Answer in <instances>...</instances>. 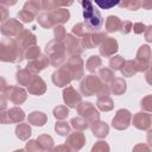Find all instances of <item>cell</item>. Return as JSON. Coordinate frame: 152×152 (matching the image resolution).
Here are the masks:
<instances>
[{
  "label": "cell",
  "instance_id": "1",
  "mask_svg": "<svg viewBox=\"0 0 152 152\" xmlns=\"http://www.w3.org/2000/svg\"><path fill=\"white\" fill-rule=\"evenodd\" d=\"M24 50L15 38H4L0 43V61L5 63H21Z\"/></svg>",
  "mask_w": 152,
  "mask_h": 152
},
{
  "label": "cell",
  "instance_id": "2",
  "mask_svg": "<svg viewBox=\"0 0 152 152\" xmlns=\"http://www.w3.org/2000/svg\"><path fill=\"white\" fill-rule=\"evenodd\" d=\"M80 4L83 7V18L84 24L89 28L90 32H100L103 25V18L101 13L95 8L94 2L89 0H82Z\"/></svg>",
  "mask_w": 152,
  "mask_h": 152
},
{
  "label": "cell",
  "instance_id": "3",
  "mask_svg": "<svg viewBox=\"0 0 152 152\" xmlns=\"http://www.w3.org/2000/svg\"><path fill=\"white\" fill-rule=\"evenodd\" d=\"M45 55L50 59V64L53 68H59L65 63L66 59V49L64 43L57 40H50L45 45Z\"/></svg>",
  "mask_w": 152,
  "mask_h": 152
},
{
  "label": "cell",
  "instance_id": "4",
  "mask_svg": "<svg viewBox=\"0 0 152 152\" xmlns=\"http://www.w3.org/2000/svg\"><path fill=\"white\" fill-rule=\"evenodd\" d=\"M63 66L69 72L71 80H81L84 76V62L80 56H71L66 59Z\"/></svg>",
  "mask_w": 152,
  "mask_h": 152
},
{
  "label": "cell",
  "instance_id": "5",
  "mask_svg": "<svg viewBox=\"0 0 152 152\" xmlns=\"http://www.w3.org/2000/svg\"><path fill=\"white\" fill-rule=\"evenodd\" d=\"M101 84H102V82L97 75H93V74L87 75L82 78V81L80 83V93L84 96L96 95Z\"/></svg>",
  "mask_w": 152,
  "mask_h": 152
},
{
  "label": "cell",
  "instance_id": "6",
  "mask_svg": "<svg viewBox=\"0 0 152 152\" xmlns=\"http://www.w3.org/2000/svg\"><path fill=\"white\" fill-rule=\"evenodd\" d=\"M1 95H4L7 99V101L17 106L23 104L27 99V91L23 87L12 84H8L4 90H1Z\"/></svg>",
  "mask_w": 152,
  "mask_h": 152
},
{
  "label": "cell",
  "instance_id": "7",
  "mask_svg": "<svg viewBox=\"0 0 152 152\" xmlns=\"http://www.w3.org/2000/svg\"><path fill=\"white\" fill-rule=\"evenodd\" d=\"M151 58H152V51L151 48L147 44H142L139 46L137 55H135V64L138 68L139 72H146L150 68V63H151Z\"/></svg>",
  "mask_w": 152,
  "mask_h": 152
},
{
  "label": "cell",
  "instance_id": "8",
  "mask_svg": "<svg viewBox=\"0 0 152 152\" xmlns=\"http://www.w3.org/2000/svg\"><path fill=\"white\" fill-rule=\"evenodd\" d=\"M76 110H77V114L80 116L84 118L86 120H88L89 124H93V122L100 120V112L91 102L82 101L78 104V107L76 108Z\"/></svg>",
  "mask_w": 152,
  "mask_h": 152
},
{
  "label": "cell",
  "instance_id": "9",
  "mask_svg": "<svg viewBox=\"0 0 152 152\" xmlns=\"http://www.w3.org/2000/svg\"><path fill=\"white\" fill-rule=\"evenodd\" d=\"M132 118H133L132 113L128 109L121 108V109L116 110V113L112 120V127L118 131H125L132 124Z\"/></svg>",
  "mask_w": 152,
  "mask_h": 152
},
{
  "label": "cell",
  "instance_id": "10",
  "mask_svg": "<svg viewBox=\"0 0 152 152\" xmlns=\"http://www.w3.org/2000/svg\"><path fill=\"white\" fill-rule=\"evenodd\" d=\"M0 114H1V124H4V125H7V124H10V125L11 124H21L26 118L24 110L18 106L8 108V109L1 112Z\"/></svg>",
  "mask_w": 152,
  "mask_h": 152
},
{
  "label": "cell",
  "instance_id": "11",
  "mask_svg": "<svg viewBox=\"0 0 152 152\" xmlns=\"http://www.w3.org/2000/svg\"><path fill=\"white\" fill-rule=\"evenodd\" d=\"M23 30H24L23 23H20L15 18H8V20H6L5 23H1V26H0V31L2 36L8 38L17 37Z\"/></svg>",
  "mask_w": 152,
  "mask_h": 152
},
{
  "label": "cell",
  "instance_id": "12",
  "mask_svg": "<svg viewBox=\"0 0 152 152\" xmlns=\"http://www.w3.org/2000/svg\"><path fill=\"white\" fill-rule=\"evenodd\" d=\"M63 101L66 107L69 108H77L78 104L82 102V94L78 93L72 86H68L62 91Z\"/></svg>",
  "mask_w": 152,
  "mask_h": 152
},
{
  "label": "cell",
  "instance_id": "13",
  "mask_svg": "<svg viewBox=\"0 0 152 152\" xmlns=\"http://www.w3.org/2000/svg\"><path fill=\"white\" fill-rule=\"evenodd\" d=\"M132 125L139 131L152 129V114L146 112H138L132 118Z\"/></svg>",
  "mask_w": 152,
  "mask_h": 152
},
{
  "label": "cell",
  "instance_id": "14",
  "mask_svg": "<svg viewBox=\"0 0 152 152\" xmlns=\"http://www.w3.org/2000/svg\"><path fill=\"white\" fill-rule=\"evenodd\" d=\"M106 38H108L106 32H89L83 38H81V44L83 49H94L96 46H100Z\"/></svg>",
  "mask_w": 152,
  "mask_h": 152
},
{
  "label": "cell",
  "instance_id": "15",
  "mask_svg": "<svg viewBox=\"0 0 152 152\" xmlns=\"http://www.w3.org/2000/svg\"><path fill=\"white\" fill-rule=\"evenodd\" d=\"M66 49V53L71 57V56H80L83 52V46L81 44V39H78L77 37H75L71 33L66 34L65 40L63 42Z\"/></svg>",
  "mask_w": 152,
  "mask_h": 152
},
{
  "label": "cell",
  "instance_id": "16",
  "mask_svg": "<svg viewBox=\"0 0 152 152\" xmlns=\"http://www.w3.org/2000/svg\"><path fill=\"white\" fill-rule=\"evenodd\" d=\"M51 81H52V83H53L56 87H58V88H65V87L70 86V82H71L72 80H71L69 72L66 71V69L62 65V66H59L58 69H56V70L52 72V75H51Z\"/></svg>",
  "mask_w": 152,
  "mask_h": 152
},
{
  "label": "cell",
  "instance_id": "17",
  "mask_svg": "<svg viewBox=\"0 0 152 152\" xmlns=\"http://www.w3.org/2000/svg\"><path fill=\"white\" fill-rule=\"evenodd\" d=\"M65 144L70 147L72 152H78L86 145V135L80 131H75L66 137Z\"/></svg>",
  "mask_w": 152,
  "mask_h": 152
},
{
  "label": "cell",
  "instance_id": "18",
  "mask_svg": "<svg viewBox=\"0 0 152 152\" xmlns=\"http://www.w3.org/2000/svg\"><path fill=\"white\" fill-rule=\"evenodd\" d=\"M118 50H119L118 40L113 37L106 38L99 46V52L102 57H113V56H115Z\"/></svg>",
  "mask_w": 152,
  "mask_h": 152
},
{
  "label": "cell",
  "instance_id": "19",
  "mask_svg": "<svg viewBox=\"0 0 152 152\" xmlns=\"http://www.w3.org/2000/svg\"><path fill=\"white\" fill-rule=\"evenodd\" d=\"M49 64H50L49 57L45 53H42L37 59L31 61V62H27L26 69L30 72H32L33 75H38L40 71H43L44 69H46L49 66Z\"/></svg>",
  "mask_w": 152,
  "mask_h": 152
},
{
  "label": "cell",
  "instance_id": "20",
  "mask_svg": "<svg viewBox=\"0 0 152 152\" xmlns=\"http://www.w3.org/2000/svg\"><path fill=\"white\" fill-rule=\"evenodd\" d=\"M18 44L20 45V48L23 50H26L27 48L30 46H33V45H37V36L30 31V30H26L24 28L17 37H15Z\"/></svg>",
  "mask_w": 152,
  "mask_h": 152
},
{
  "label": "cell",
  "instance_id": "21",
  "mask_svg": "<svg viewBox=\"0 0 152 152\" xmlns=\"http://www.w3.org/2000/svg\"><path fill=\"white\" fill-rule=\"evenodd\" d=\"M45 91H46L45 81L39 75H34V77L32 78L31 83L27 87V93L34 96H42L45 94Z\"/></svg>",
  "mask_w": 152,
  "mask_h": 152
},
{
  "label": "cell",
  "instance_id": "22",
  "mask_svg": "<svg viewBox=\"0 0 152 152\" xmlns=\"http://www.w3.org/2000/svg\"><path fill=\"white\" fill-rule=\"evenodd\" d=\"M90 131L93 135L96 137L97 139H104L109 133V126L107 122L99 120V121L90 124Z\"/></svg>",
  "mask_w": 152,
  "mask_h": 152
},
{
  "label": "cell",
  "instance_id": "23",
  "mask_svg": "<svg viewBox=\"0 0 152 152\" xmlns=\"http://www.w3.org/2000/svg\"><path fill=\"white\" fill-rule=\"evenodd\" d=\"M51 18L55 23V26L57 25H63L70 19V12L68 8H57L52 12H50Z\"/></svg>",
  "mask_w": 152,
  "mask_h": 152
},
{
  "label": "cell",
  "instance_id": "24",
  "mask_svg": "<svg viewBox=\"0 0 152 152\" xmlns=\"http://www.w3.org/2000/svg\"><path fill=\"white\" fill-rule=\"evenodd\" d=\"M109 89H110V93L113 95L120 96V95H124L126 93V90H127V83H126V81L122 77H115L109 83Z\"/></svg>",
  "mask_w": 152,
  "mask_h": 152
},
{
  "label": "cell",
  "instance_id": "25",
  "mask_svg": "<svg viewBox=\"0 0 152 152\" xmlns=\"http://www.w3.org/2000/svg\"><path fill=\"white\" fill-rule=\"evenodd\" d=\"M48 122V116L45 113L39 112V110H33L28 114L27 116V124L37 127H43Z\"/></svg>",
  "mask_w": 152,
  "mask_h": 152
},
{
  "label": "cell",
  "instance_id": "26",
  "mask_svg": "<svg viewBox=\"0 0 152 152\" xmlns=\"http://www.w3.org/2000/svg\"><path fill=\"white\" fill-rule=\"evenodd\" d=\"M33 77H34V75L32 72H30L26 68L19 69L15 72V81L18 82L19 86H23V87H28V84L31 83Z\"/></svg>",
  "mask_w": 152,
  "mask_h": 152
},
{
  "label": "cell",
  "instance_id": "27",
  "mask_svg": "<svg viewBox=\"0 0 152 152\" xmlns=\"http://www.w3.org/2000/svg\"><path fill=\"white\" fill-rule=\"evenodd\" d=\"M121 23L122 20L116 17V15H108L106 18V24H104V27H106V32L107 33H114V32H118L120 31V27H121Z\"/></svg>",
  "mask_w": 152,
  "mask_h": 152
},
{
  "label": "cell",
  "instance_id": "28",
  "mask_svg": "<svg viewBox=\"0 0 152 152\" xmlns=\"http://www.w3.org/2000/svg\"><path fill=\"white\" fill-rule=\"evenodd\" d=\"M14 132H15V137H17L19 140H23V141L28 140V138H30L31 134H32V129H31L30 124H24V122L18 124V125L15 126Z\"/></svg>",
  "mask_w": 152,
  "mask_h": 152
},
{
  "label": "cell",
  "instance_id": "29",
  "mask_svg": "<svg viewBox=\"0 0 152 152\" xmlns=\"http://www.w3.org/2000/svg\"><path fill=\"white\" fill-rule=\"evenodd\" d=\"M37 21H38V24L43 28H46L48 30V28L55 27V23H53L52 18H51L50 12H42V13H39L37 15Z\"/></svg>",
  "mask_w": 152,
  "mask_h": 152
},
{
  "label": "cell",
  "instance_id": "30",
  "mask_svg": "<svg viewBox=\"0 0 152 152\" xmlns=\"http://www.w3.org/2000/svg\"><path fill=\"white\" fill-rule=\"evenodd\" d=\"M120 71H121V75L125 76V77H132L137 72H139L134 59H127L126 63H125V65H124V68Z\"/></svg>",
  "mask_w": 152,
  "mask_h": 152
},
{
  "label": "cell",
  "instance_id": "31",
  "mask_svg": "<svg viewBox=\"0 0 152 152\" xmlns=\"http://www.w3.org/2000/svg\"><path fill=\"white\" fill-rule=\"evenodd\" d=\"M96 107L102 110V112H109L114 108V101L112 100L110 96H103V97H97L96 100Z\"/></svg>",
  "mask_w": 152,
  "mask_h": 152
},
{
  "label": "cell",
  "instance_id": "32",
  "mask_svg": "<svg viewBox=\"0 0 152 152\" xmlns=\"http://www.w3.org/2000/svg\"><path fill=\"white\" fill-rule=\"evenodd\" d=\"M102 65V59L97 55H91L86 62V69L89 72H95Z\"/></svg>",
  "mask_w": 152,
  "mask_h": 152
},
{
  "label": "cell",
  "instance_id": "33",
  "mask_svg": "<svg viewBox=\"0 0 152 152\" xmlns=\"http://www.w3.org/2000/svg\"><path fill=\"white\" fill-rule=\"evenodd\" d=\"M97 76L101 80V82L104 83V84L110 83L115 78V74L110 68H100L99 72H97Z\"/></svg>",
  "mask_w": 152,
  "mask_h": 152
},
{
  "label": "cell",
  "instance_id": "34",
  "mask_svg": "<svg viewBox=\"0 0 152 152\" xmlns=\"http://www.w3.org/2000/svg\"><path fill=\"white\" fill-rule=\"evenodd\" d=\"M69 124H70V126H71L75 131H80V132L86 131V129L89 127L88 120H86V119L82 118V116H75V118H72Z\"/></svg>",
  "mask_w": 152,
  "mask_h": 152
},
{
  "label": "cell",
  "instance_id": "35",
  "mask_svg": "<svg viewBox=\"0 0 152 152\" xmlns=\"http://www.w3.org/2000/svg\"><path fill=\"white\" fill-rule=\"evenodd\" d=\"M70 129H71V126L64 120H58L55 124V132L61 137H68L71 133Z\"/></svg>",
  "mask_w": 152,
  "mask_h": 152
},
{
  "label": "cell",
  "instance_id": "36",
  "mask_svg": "<svg viewBox=\"0 0 152 152\" xmlns=\"http://www.w3.org/2000/svg\"><path fill=\"white\" fill-rule=\"evenodd\" d=\"M37 141L39 142V145L42 146V148L45 152H49L50 150L53 148V139L49 134H40V135H38Z\"/></svg>",
  "mask_w": 152,
  "mask_h": 152
},
{
  "label": "cell",
  "instance_id": "37",
  "mask_svg": "<svg viewBox=\"0 0 152 152\" xmlns=\"http://www.w3.org/2000/svg\"><path fill=\"white\" fill-rule=\"evenodd\" d=\"M40 55H42V51L38 45H33V46H30L26 50H24V58L27 59V62L37 59Z\"/></svg>",
  "mask_w": 152,
  "mask_h": 152
},
{
  "label": "cell",
  "instance_id": "38",
  "mask_svg": "<svg viewBox=\"0 0 152 152\" xmlns=\"http://www.w3.org/2000/svg\"><path fill=\"white\" fill-rule=\"evenodd\" d=\"M125 63H126V59L122 56L115 55V56L110 57V59H109V68L113 71H118V70H121L124 68Z\"/></svg>",
  "mask_w": 152,
  "mask_h": 152
},
{
  "label": "cell",
  "instance_id": "39",
  "mask_svg": "<svg viewBox=\"0 0 152 152\" xmlns=\"http://www.w3.org/2000/svg\"><path fill=\"white\" fill-rule=\"evenodd\" d=\"M23 10H26L28 12H31L32 14L34 15H38L39 11H42V2L40 1H37V0H28L24 4L23 6Z\"/></svg>",
  "mask_w": 152,
  "mask_h": 152
},
{
  "label": "cell",
  "instance_id": "40",
  "mask_svg": "<svg viewBox=\"0 0 152 152\" xmlns=\"http://www.w3.org/2000/svg\"><path fill=\"white\" fill-rule=\"evenodd\" d=\"M90 31L89 28L87 27V25L84 23H78V24H75L72 27H71V34H74L75 37H81L83 38L86 34H88Z\"/></svg>",
  "mask_w": 152,
  "mask_h": 152
},
{
  "label": "cell",
  "instance_id": "41",
  "mask_svg": "<svg viewBox=\"0 0 152 152\" xmlns=\"http://www.w3.org/2000/svg\"><path fill=\"white\" fill-rule=\"evenodd\" d=\"M52 114H53V118L57 119V121L58 120H64L69 115V107H66L64 104H59V106L53 108Z\"/></svg>",
  "mask_w": 152,
  "mask_h": 152
},
{
  "label": "cell",
  "instance_id": "42",
  "mask_svg": "<svg viewBox=\"0 0 152 152\" xmlns=\"http://www.w3.org/2000/svg\"><path fill=\"white\" fill-rule=\"evenodd\" d=\"M119 7L126 8L129 11H137L141 7V1L140 0H122L120 1Z\"/></svg>",
  "mask_w": 152,
  "mask_h": 152
},
{
  "label": "cell",
  "instance_id": "43",
  "mask_svg": "<svg viewBox=\"0 0 152 152\" xmlns=\"http://www.w3.org/2000/svg\"><path fill=\"white\" fill-rule=\"evenodd\" d=\"M66 34L68 33H66L63 25H57V26L53 27V38H55V40L63 43L66 38Z\"/></svg>",
  "mask_w": 152,
  "mask_h": 152
},
{
  "label": "cell",
  "instance_id": "44",
  "mask_svg": "<svg viewBox=\"0 0 152 152\" xmlns=\"http://www.w3.org/2000/svg\"><path fill=\"white\" fill-rule=\"evenodd\" d=\"M109 151H110V147H109V144L106 140L96 141L93 145L91 150H90V152H109Z\"/></svg>",
  "mask_w": 152,
  "mask_h": 152
},
{
  "label": "cell",
  "instance_id": "45",
  "mask_svg": "<svg viewBox=\"0 0 152 152\" xmlns=\"http://www.w3.org/2000/svg\"><path fill=\"white\" fill-rule=\"evenodd\" d=\"M25 150L26 152H45L37 141V139H30L25 145Z\"/></svg>",
  "mask_w": 152,
  "mask_h": 152
},
{
  "label": "cell",
  "instance_id": "46",
  "mask_svg": "<svg viewBox=\"0 0 152 152\" xmlns=\"http://www.w3.org/2000/svg\"><path fill=\"white\" fill-rule=\"evenodd\" d=\"M140 107H141L142 112L152 114V94H148V95H146V96H144L141 99Z\"/></svg>",
  "mask_w": 152,
  "mask_h": 152
},
{
  "label": "cell",
  "instance_id": "47",
  "mask_svg": "<svg viewBox=\"0 0 152 152\" xmlns=\"http://www.w3.org/2000/svg\"><path fill=\"white\" fill-rule=\"evenodd\" d=\"M34 17H36L34 14H32L26 10H21L18 12V18L20 23H32L34 20Z\"/></svg>",
  "mask_w": 152,
  "mask_h": 152
},
{
  "label": "cell",
  "instance_id": "48",
  "mask_svg": "<svg viewBox=\"0 0 152 152\" xmlns=\"http://www.w3.org/2000/svg\"><path fill=\"white\" fill-rule=\"evenodd\" d=\"M42 10L45 12H52L58 8V1L55 0H42Z\"/></svg>",
  "mask_w": 152,
  "mask_h": 152
},
{
  "label": "cell",
  "instance_id": "49",
  "mask_svg": "<svg viewBox=\"0 0 152 152\" xmlns=\"http://www.w3.org/2000/svg\"><path fill=\"white\" fill-rule=\"evenodd\" d=\"M95 5H97L102 10H109L114 6H119L120 1H113V0H104V1H100V0H95L94 2Z\"/></svg>",
  "mask_w": 152,
  "mask_h": 152
},
{
  "label": "cell",
  "instance_id": "50",
  "mask_svg": "<svg viewBox=\"0 0 152 152\" xmlns=\"http://www.w3.org/2000/svg\"><path fill=\"white\" fill-rule=\"evenodd\" d=\"M131 31H133V24L131 20H124L121 23V27H120V32L122 34H128Z\"/></svg>",
  "mask_w": 152,
  "mask_h": 152
},
{
  "label": "cell",
  "instance_id": "51",
  "mask_svg": "<svg viewBox=\"0 0 152 152\" xmlns=\"http://www.w3.org/2000/svg\"><path fill=\"white\" fill-rule=\"evenodd\" d=\"M132 152H152V148L147 144L140 142V144H137V145L133 146Z\"/></svg>",
  "mask_w": 152,
  "mask_h": 152
},
{
  "label": "cell",
  "instance_id": "52",
  "mask_svg": "<svg viewBox=\"0 0 152 152\" xmlns=\"http://www.w3.org/2000/svg\"><path fill=\"white\" fill-rule=\"evenodd\" d=\"M109 94H110V89H109V86H108V84H104V83H102V84H101V87H100V89H99V91H97V94H96V97L109 96Z\"/></svg>",
  "mask_w": 152,
  "mask_h": 152
},
{
  "label": "cell",
  "instance_id": "53",
  "mask_svg": "<svg viewBox=\"0 0 152 152\" xmlns=\"http://www.w3.org/2000/svg\"><path fill=\"white\" fill-rule=\"evenodd\" d=\"M145 30H146V25L144 23L138 21V23H134L133 24V32L135 34H141L142 32H145Z\"/></svg>",
  "mask_w": 152,
  "mask_h": 152
},
{
  "label": "cell",
  "instance_id": "54",
  "mask_svg": "<svg viewBox=\"0 0 152 152\" xmlns=\"http://www.w3.org/2000/svg\"><path fill=\"white\" fill-rule=\"evenodd\" d=\"M49 152H72L70 150V147L66 144H62V145H57L55 146L52 150H50Z\"/></svg>",
  "mask_w": 152,
  "mask_h": 152
},
{
  "label": "cell",
  "instance_id": "55",
  "mask_svg": "<svg viewBox=\"0 0 152 152\" xmlns=\"http://www.w3.org/2000/svg\"><path fill=\"white\" fill-rule=\"evenodd\" d=\"M144 37H145V40L147 43H152V25L146 26V30L144 32Z\"/></svg>",
  "mask_w": 152,
  "mask_h": 152
},
{
  "label": "cell",
  "instance_id": "56",
  "mask_svg": "<svg viewBox=\"0 0 152 152\" xmlns=\"http://www.w3.org/2000/svg\"><path fill=\"white\" fill-rule=\"evenodd\" d=\"M141 7L144 10H152V0H142L141 1Z\"/></svg>",
  "mask_w": 152,
  "mask_h": 152
},
{
  "label": "cell",
  "instance_id": "57",
  "mask_svg": "<svg viewBox=\"0 0 152 152\" xmlns=\"http://www.w3.org/2000/svg\"><path fill=\"white\" fill-rule=\"evenodd\" d=\"M0 10H1V12H2V17H1V23H5L6 20H8V18H7V8L4 6V5H1L0 6Z\"/></svg>",
  "mask_w": 152,
  "mask_h": 152
},
{
  "label": "cell",
  "instance_id": "58",
  "mask_svg": "<svg viewBox=\"0 0 152 152\" xmlns=\"http://www.w3.org/2000/svg\"><path fill=\"white\" fill-rule=\"evenodd\" d=\"M145 80H146V82L150 84V86H152V70H147L146 72H145Z\"/></svg>",
  "mask_w": 152,
  "mask_h": 152
},
{
  "label": "cell",
  "instance_id": "59",
  "mask_svg": "<svg viewBox=\"0 0 152 152\" xmlns=\"http://www.w3.org/2000/svg\"><path fill=\"white\" fill-rule=\"evenodd\" d=\"M146 141H147V145L152 148V129H151V131H148L147 137H146Z\"/></svg>",
  "mask_w": 152,
  "mask_h": 152
},
{
  "label": "cell",
  "instance_id": "60",
  "mask_svg": "<svg viewBox=\"0 0 152 152\" xmlns=\"http://www.w3.org/2000/svg\"><path fill=\"white\" fill-rule=\"evenodd\" d=\"M150 70H152V61H151V63H150V68H148Z\"/></svg>",
  "mask_w": 152,
  "mask_h": 152
}]
</instances>
